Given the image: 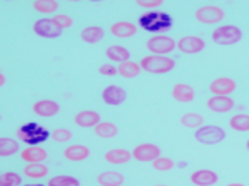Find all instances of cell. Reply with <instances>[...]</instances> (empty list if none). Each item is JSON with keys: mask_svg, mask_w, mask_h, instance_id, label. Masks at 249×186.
Here are the masks:
<instances>
[{"mask_svg": "<svg viewBox=\"0 0 249 186\" xmlns=\"http://www.w3.org/2000/svg\"><path fill=\"white\" fill-rule=\"evenodd\" d=\"M230 127L234 131H249V115H246V113H238V115L231 116Z\"/></svg>", "mask_w": 249, "mask_h": 186, "instance_id": "f1b7e54d", "label": "cell"}, {"mask_svg": "<svg viewBox=\"0 0 249 186\" xmlns=\"http://www.w3.org/2000/svg\"><path fill=\"white\" fill-rule=\"evenodd\" d=\"M171 95L179 103H190L195 100V90L188 83H176L171 90Z\"/></svg>", "mask_w": 249, "mask_h": 186, "instance_id": "e0dca14e", "label": "cell"}, {"mask_svg": "<svg viewBox=\"0 0 249 186\" xmlns=\"http://www.w3.org/2000/svg\"><path fill=\"white\" fill-rule=\"evenodd\" d=\"M246 148H248V151H249V140L246 141Z\"/></svg>", "mask_w": 249, "mask_h": 186, "instance_id": "b9f144b4", "label": "cell"}, {"mask_svg": "<svg viewBox=\"0 0 249 186\" xmlns=\"http://www.w3.org/2000/svg\"><path fill=\"white\" fill-rule=\"evenodd\" d=\"M20 156H22V160L27 161V163H42V161L47 160L48 153L40 147H27L22 149Z\"/></svg>", "mask_w": 249, "mask_h": 186, "instance_id": "44dd1931", "label": "cell"}, {"mask_svg": "<svg viewBox=\"0 0 249 186\" xmlns=\"http://www.w3.org/2000/svg\"><path fill=\"white\" fill-rule=\"evenodd\" d=\"M204 47H206L204 40L201 37H196V35H186V37H181L176 42V48L186 55L199 54V52L204 50Z\"/></svg>", "mask_w": 249, "mask_h": 186, "instance_id": "9c48e42d", "label": "cell"}, {"mask_svg": "<svg viewBox=\"0 0 249 186\" xmlns=\"http://www.w3.org/2000/svg\"><path fill=\"white\" fill-rule=\"evenodd\" d=\"M151 165H153V168L156 171H170V169L175 167V161L171 158H166V156H160V158H156Z\"/></svg>", "mask_w": 249, "mask_h": 186, "instance_id": "e575fe53", "label": "cell"}, {"mask_svg": "<svg viewBox=\"0 0 249 186\" xmlns=\"http://www.w3.org/2000/svg\"><path fill=\"white\" fill-rule=\"evenodd\" d=\"M156 186H166V185H156Z\"/></svg>", "mask_w": 249, "mask_h": 186, "instance_id": "7bdbcfd3", "label": "cell"}, {"mask_svg": "<svg viewBox=\"0 0 249 186\" xmlns=\"http://www.w3.org/2000/svg\"><path fill=\"white\" fill-rule=\"evenodd\" d=\"M131 158H133L131 151H128L124 148H113V149H108L105 153V161L110 165H124Z\"/></svg>", "mask_w": 249, "mask_h": 186, "instance_id": "d6986e66", "label": "cell"}, {"mask_svg": "<svg viewBox=\"0 0 249 186\" xmlns=\"http://www.w3.org/2000/svg\"><path fill=\"white\" fill-rule=\"evenodd\" d=\"M195 17L198 22L206 23V25H213V23L223 22L226 14H224V10L218 5H203V7H199V9H196Z\"/></svg>", "mask_w": 249, "mask_h": 186, "instance_id": "52a82bcc", "label": "cell"}, {"mask_svg": "<svg viewBox=\"0 0 249 186\" xmlns=\"http://www.w3.org/2000/svg\"><path fill=\"white\" fill-rule=\"evenodd\" d=\"M32 7L40 14H53L58 10V2L57 0H35Z\"/></svg>", "mask_w": 249, "mask_h": 186, "instance_id": "4dcf8cb0", "label": "cell"}, {"mask_svg": "<svg viewBox=\"0 0 249 186\" xmlns=\"http://www.w3.org/2000/svg\"><path fill=\"white\" fill-rule=\"evenodd\" d=\"M136 3H138L140 7H143V9H158V7L163 5V0H135Z\"/></svg>", "mask_w": 249, "mask_h": 186, "instance_id": "8d00e7d4", "label": "cell"}, {"mask_svg": "<svg viewBox=\"0 0 249 186\" xmlns=\"http://www.w3.org/2000/svg\"><path fill=\"white\" fill-rule=\"evenodd\" d=\"M98 72H100V75H103V76H113L118 74V68L115 65H111V63H103V65L98 68Z\"/></svg>", "mask_w": 249, "mask_h": 186, "instance_id": "74e56055", "label": "cell"}, {"mask_svg": "<svg viewBox=\"0 0 249 186\" xmlns=\"http://www.w3.org/2000/svg\"><path fill=\"white\" fill-rule=\"evenodd\" d=\"M181 125L183 127H186V128H201L203 125H204V118L199 113H184V115L181 116Z\"/></svg>", "mask_w": 249, "mask_h": 186, "instance_id": "f546056e", "label": "cell"}, {"mask_svg": "<svg viewBox=\"0 0 249 186\" xmlns=\"http://www.w3.org/2000/svg\"><path fill=\"white\" fill-rule=\"evenodd\" d=\"M90 156V148L85 145H70L63 149V158H67L68 161H83Z\"/></svg>", "mask_w": 249, "mask_h": 186, "instance_id": "ac0fdd59", "label": "cell"}, {"mask_svg": "<svg viewBox=\"0 0 249 186\" xmlns=\"http://www.w3.org/2000/svg\"><path fill=\"white\" fill-rule=\"evenodd\" d=\"M96 181H98L100 186H122L124 178L120 171L116 169H108V171H103L96 176Z\"/></svg>", "mask_w": 249, "mask_h": 186, "instance_id": "7402d4cb", "label": "cell"}, {"mask_svg": "<svg viewBox=\"0 0 249 186\" xmlns=\"http://www.w3.org/2000/svg\"><path fill=\"white\" fill-rule=\"evenodd\" d=\"M93 131L98 138L110 140L118 135V127H116L115 123H111V121H100V123L93 128Z\"/></svg>", "mask_w": 249, "mask_h": 186, "instance_id": "d4e9b609", "label": "cell"}, {"mask_svg": "<svg viewBox=\"0 0 249 186\" xmlns=\"http://www.w3.org/2000/svg\"><path fill=\"white\" fill-rule=\"evenodd\" d=\"M32 28H34V32L38 37H43V38H57L63 32L62 28H58L55 25L52 19H40L34 23Z\"/></svg>", "mask_w": 249, "mask_h": 186, "instance_id": "30bf717a", "label": "cell"}, {"mask_svg": "<svg viewBox=\"0 0 249 186\" xmlns=\"http://www.w3.org/2000/svg\"><path fill=\"white\" fill-rule=\"evenodd\" d=\"M18 141L14 138H7V136H2L0 138V156H12L18 151Z\"/></svg>", "mask_w": 249, "mask_h": 186, "instance_id": "83f0119b", "label": "cell"}, {"mask_svg": "<svg viewBox=\"0 0 249 186\" xmlns=\"http://www.w3.org/2000/svg\"><path fill=\"white\" fill-rule=\"evenodd\" d=\"M22 185V176L14 171H5L0 178V186H20Z\"/></svg>", "mask_w": 249, "mask_h": 186, "instance_id": "d6a6232c", "label": "cell"}, {"mask_svg": "<svg viewBox=\"0 0 249 186\" xmlns=\"http://www.w3.org/2000/svg\"><path fill=\"white\" fill-rule=\"evenodd\" d=\"M102 100L107 105H111V107H118L122 105L124 100H126V92L123 90L118 85H110L105 90L102 92Z\"/></svg>", "mask_w": 249, "mask_h": 186, "instance_id": "7c38bea8", "label": "cell"}, {"mask_svg": "<svg viewBox=\"0 0 249 186\" xmlns=\"http://www.w3.org/2000/svg\"><path fill=\"white\" fill-rule=\"evenodd\" d=\"M47 186H80V181L73 176L68 175H58L48 180Z\"/></svg>", "mask_w": 249, "mask_h": 186, "instance_id": "1f68e13d", "label": "cell"}, {"mask_svg": "<svg viewBox=\"0 0 249 186\" xmlns=\"http://www.w3.org/2000/svg\"><path fill=\"white\" fill-rule=\"evenodd\" d=\"M52 136V133L45 130L43 127H40L37 123H25L23 127H20L17 130V138L23 141L29 147H38L40 143L47 141Z\"/></svg>", "mask_w": 249, "mask_h": 186, "instance_id": "3957f363", "label": "cell"}, {"mask_svg": "<svg viewBox=\"0 0 249 186\" xmlns=\"http://www.w3.org/2000/svg\"><path fill=\"white\" fill-rule=\"evenodd\" d=\"M190 181L196 186H213L218 183V175L213 169H198L191 173Z\"/></svg>", "mask_w": 249, "mask_h": 186, "instance_id": "9a60e30c", "label": "cell"}, {"mask_svg": "<svg viewBox=\"0 0 249 186\" xmlns=\"http://www.w3.org/2000/svg\"><path fill=\"white\" fill-rule=\"evenodd\" d=\"M146 48L153 55H166L176 48V42L168 35H153L146 40Z\"/></svg>", "mask_w": 249, "mask_h": 186, "instance_id": "8992f818", "label": "cell"}, {"mask_svg": "<svg viewBox=\"0 0 249 186\" xmlns=\"http://www.w3.org/2000/svg\"><path fill=\"white\" fill-rule=\"evenodd\" d=\"M35 115L42 116V118H50V116H55L60 112V105L53 100H38V102L34 103L32 107Z\"/></svg>", "mask_w": 249, "mask_h": 186, "instance_id": "4fadbf2b", "label": "cell"}, {"mask_svg": "<svg viewBox=\"0 0 249 186\" xmlns=\"http://www.w3.org/2000/svg\"><path fill=\"white\" fill-rule=\"evenodd\" d=\"M138 23L140 27L144 28L148 32H166L170 30L171 25H173V20L166 12H148V14H143L142 17L138 19Z\"/></svg>", "mask_w": 249, "mask_h": 186, "instance_id": "6da1fadb", "label": "cell"}, {"mask_svg": "<svg viewBox=\"0 0 249 186\" xmlns=\"http://www.w3.org/2000/svg\"><path fill=\"white\" fill-rule=\"evenodd\" d=\"M236 90V82L230 76H219L214 78L210 83V92L213 95H219V96H228Z\"/></svg>", "mask_w": 249, "mask_h": 186, "instance_id": "8fae6325", "label": "cell"}, {"mask_svg": "<svg viewBox=\"0 0 249 186\" xmlns=\"http://www.w3.org/2000/svg\"><path fill=\"white\" fill-rule=\"evenodd\" d=\"M195 140L201 145H218L226 140V133L223 128L214 127V125H203L195 133Z\"/></svg>", "mask_w": 249, "mask_h": 186, "instance_id": "5b68a950", "label": "cell"}, {"mask_svg": "<svg viewBox=\"0 0 249 186\" xmlns=\"http://www.w3.org/2000/svg\"><path fill=\"white\" fill-rule=\"evenodd\" d=\"M136 25L131 22H124V20H122V22H115L113 25L110 27V32L111 35H115V37L118 38H128V37H133V35L136 34Z\"/></svg>", "mask_w": 249, "mask_h": 186, "instance_id": "ffe728a7", "label": "cell"}, {"mask_svg": "<svg viewBox=\"0 0 249 186\" xmlns=\"http://www.w3.org/2000/svg\"><path fill=\"white\" fill-rule=\"evenodd\" d=\"M23 186H45V185H40V183H30V185H23Z\"/></svg>", "mask_w": 249, "mask_h": 186, "instance_id": "60d3db41", "label": "cell"}, {"mask_svg": "<svg viewBox=\"0 0 249 186\" xmlns=\"http://www.w3.org/2000/svg\"><path fill=\"white\" fill-rule=\"evenodd\" d=\"M116 68H118V75L123 76V78H136V76L140 75V72H142V67H140V63L131 62V60L120 63V65L116 67Z\"/></svg>", "mask_w": 249, "mask_h": 186, "instance_id": "484cf974", "label": "cell"}, {"mask_svg": "<svg viewBox=\"0 0 249 186\" xmlns=\"http://www.w3.org/2000/svg\"><path fill=\"white\" fill-rule=\"evenodd\" d=\"M105 37V30L98 25H88L80 32V38L85 43H98Z\"/></svg>", "mask_w": 249, "mask_h": 186, "instance_id": "603a6c76", "label": "cell"}, {"mask_svg": "<svg viewBox=\"0 0 249 186\" xmlns=\"http://www.w3.org/2000/svg\"><path fill=\"white\" fill-rule=\"evenodd\" d=\"M105 55L110 62H115V63H118V65L130 60V50L122 47V45H110L107 48Z\"/></svg>", "mask_w": 249, "mask_h": 186, "instance_id": "cb8c5ba5", "label": "cell"}, {"mask_svg": "<svg viewBox=\"0 0 249 186\" xmlns=\"http://www.w3.org/2000/svg\"><path fill=\"white\" fill-rule=\"evenodd\" d=\"M71 131L67 130V128H57V130L52 131V136L50 138L53 141H57V143H68V141L71 140Z\"/></svg>", "mask_w": 249, "mask_h": 186, "instance_id": "836d02e7", "label": "cell"}, {"mask_svg": "<svg viewBox=\"0 0 249 186\" xmlns=\"http://www.w3.org/2000/svg\"><path fill=\"white\" fill-rule=\"evenodd\" d=\"M73 121H75V125H78V127H82V128H95L96 125L102 121V118H100L98 113L93 110H83L75 115Z\"/></svg>", "mask_w": 249, "mask_h": 186, "instance_id": "2e32d148", "label": "cell"}, {"mask_svg": "<svg viewBox=\"0 0 249 186\" xmlns=\"http://www.w3.org/2000/svg\"><path fill=\"white\" fill-rule=\"evenodd\" d=\"M208 108L214 113H228L234 108V100L231 96H219V95H213L210 100L206 102Z\"/></svg>", "mask_w": 249, "mask_h": 186, "instance_id": "5bb4252c", "label": "cell"}, {"mask_svg": "<svg viewBox=\"0 0 249 186\" xmlns=\"http://www.w3.org/2000/svg\"><path fill=\"white\" fill-rule=\"evenodd\" d=\"M226 186H246L244 183H230V185H226Z\"/></svg>", "mask_w": 249, "mask_h": 186, "instance_id": "ab89813d", "label": "cell"}, {"mask_svg": "<svg viewBox=\"0 0 249 186\" xmlns=\"http://www.w3.org/2000/svg\"><path fill=\"white\" fill-rule=\"evenodd\" d=\"M52 20H53L55 25H57L58 28H62V30H65V28H70L71 25H73V20H71L70 15H67V14L53 15V17H52Z\"/></svg>", "mask_w": 249, "mask_h": 186, "instance_id": "d590c367", "label": "cell"}, {"mask_svg": "<svg viewBox=\"0 0 249 186\" xmlns=\"http://www.w3.org/2000/svg\"><path fill=\"white\" fill-rule=\"evenodd\" d=\"M140 67H142V70L148 72V74L163 75L170 74L173 68L176 67V62L171 56L166 55H148L140 60Z\"/></svg>", "mask_w": 249, "mask_h": 186, "instance_id": "7a4b0ae2", "label": "cell"}, {"mask_svg": "<svg viewBox=\"0 0 249 186\" xmlns=\"http://www.w3.org/2000/svg\"><path fill=\"white\" fill-rule=\"evenodd\" d=\"M0 85H2V87H3V85H5V75H0Z\"/></svg>", "mask_w": 249, "mask_h": 186, "instance_id": "f35d334b", "label": "cell"}, {"mask_svg": "<svg viewBox=\"0 0 249 186\" xmlns=\"http://www.w3.org/2000/svg\"><path fill=\"white\" fill-rule=\"evenodd\" d=\"M243 38V30L236 25H221L218 28H214L211 34V40L216 43V45H223V47H228V45H236L238 42H241Z\"/></svg>", "mask_w": 249, "mask_h": 186, "instance_id": "277c9868", "label": "cell"}, {"mask_svg": "<svg viewBox=\"0 0 249 186\" xmlns=\"http://www.w3.org/2000/svg\"><path fill=\"white\" fill-rule=\"evenodd\" d=\"M23 175L32 178V180H40V178L48 175V168L43 163H29L23 168Z\"/></svg>", "mask_w": 249, "mask_h": 186, "instance_id": "4316f807", "label": "cell"}, {"mask_svg": "<svg viewBox=\"0 0 249 186\" xmlns=\"http://www.w3.org/2000/svg\"><path fill=\"white\" fill-rule=\"evenodd\" d=\"M131 155H133V158L136 161H142V163H153L156 158L161 156V148L156 147L153 143H142L133 148Z\"/></svg>", "mask_w": 249, "mask_h": 186, "instance_id": "ba28073f", "label": "cell"}]
</instances>
